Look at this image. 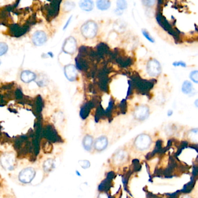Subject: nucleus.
I'll use <instances>...</instances> for the list:
<instances>
[{
    "instance_id": "39448f33",
    "label": "nucleus",
    "mask_w": 198,
    "mask_h": 198,
    "mask_svg": "<svg viewBox=\"0 0 198 198\" xmlns=\"http://www.w3.org/2000/svg\"><path fill=\"white\" fill-rule=\"evenodd\" d=\"M35 176V171L34 168L28 167L22 170L19 174V180L23 184H28L32 181Z\"/></svg>"
},
{
    "instance_id": "cd10ccee",
    "label": "nucleus",
    "mask_w": 198,
    "mask_h": 198,
    "mask_svg": "<svg viewBox=\"0 0 198 198\" xmlns=\"http://www.w3.org/2000/svg\"><path fill=\"white\" fill-rule=\"evenodd\" d=\"M72 17H73V16H70V17L68 19V20H67V21H66V23H65V25L64 26V27H63V30H65L68 27V26H69L70 22H71V19H72Z\"/></svg>"
},
{
    "instance_id": "a211bd4d",
    "label": "nucleus",
    "mask_w": 198,
    "mask_h": 198,
    "mask_svg": "<svg viewBox=\"0 0 198 198\" xmlns=\"http://www.w3.org/2000/svg\"><path fill=\"white\" fill-rule=\"evenodd\" d=\"M188 137L193 142L198 143V129H193L189 132Z\"/></svg>"
},
{
    "instance_id": "412c9836",
    "label": "nucleus",
    "mask_w": 198,
    "mask_h": 198,
    "mask_svg": "<svg viewBox=\"0 0 198 198\" xmlns=\"http://www.w3.org/2000/svg\"><path fill=\"white\" fill-rule=\"evenodd\" d=\"M117 8L124 11L128 7V3L126 0H117Z\"/></svg>"
},
{
    "instance_id": "4468645a",
    "label": "nucleus",
    "mask_w": 198,
    "mask_h": 198,
    "mask_svg": "<svg viewBox=\"0 0 198 198\" xmlns=\"http://www.w3.org/2000/svg\"><path fill=\"white\" fill-rule=\"evenodd\" d=\"M128 157V153L124 150H120L117 152L113 158L114 163L117 165L122 163L123 161H126Z\"/></svg>"
},
{
    "instance_id": "4be33fe9",
    "label": "nucleus",
    "mask_w": 198,
    "mask_h": 198,
    "mask_svg": "<svg viewBox=\"0 0 198 198\" xmlns=\"http://www.w3.org/2000/svg\"><path fill=\"white\" fill-rule=\"evenodd\" d=\"M141 32H142V34H143V35L144 36V37L147 40H148V41H149L150 42H151V43H155V40H154V38L151 36V35L150 34V33L148 32L146 29H142Z\"/></svg>"
},
{
    "instance_id": "5701e85b",
    "label": "nucleus",
    "mask_w": 198,
    "mask_h": 198,
    "mask_svg": "<svg viewBox=\"0 0 198 198\" xmlns=\"http://www.w3.org/2000/svg\"><path fill=\"white\" fill-rule=\"evenodd\" d=\"M8 50V46L6 43L0 42V56H2L7 52Z\"/></svg>"
},
{
    "instance_id": "9d476101",
    "label": "nucleus",
    "mask_w": 198,
    "mask_h": 198,
    "mask_svg": "<svg viewBox=\"0 0 198 198\" xmlns=\"http://www.w3.org/2000/svg\"><path fill=\"white\" fill-rule=\"evenodd\" d=\"M108 140L106 136H100L94 141V148L98 152H102L107 148Z\"/></svg>"
},
{
    "instance_id": "2f4dec72",
    "label": "nucleus",
    "mask_w": 198,
    "mask_h": 198,
    "mask_svg": "<svg viewBox=\"0 0 198 198\" xmlns=\"http://www.w3.org/2000/svg\"><path fill=\"white\" fill-rule=\"evenodd\" d=\"M0 64H1V62H0Z\"/></svg>"
},
{
    "instance_id": "2eb2a0df",
    "label": "nucleus",
    "mask_w": 198,
    "mask_h": 198,
    "mask_svg": "<svg viewBox=\"0 0 198 198\" xmlns=\"http://www.w3.org/2000/svg\"><path fill=\"white\" fill-rule=\"evenodd\" d=\"M111 5L110 0H97L96 6L100 11H106L108 10Z\"/></svg>"
},
{
    "instance_id": "f8f14e48",
    "label": "nucleus",
    "mask_w": 198,
    "mask_h": 198,
    "mask_svg": "<svg viewBox=\"0 0 198 198\" xmlns=\"http://www.w3.org/2000/svg\"><path fill=\"white\" fill-rule=\"evenodd\" d=\"M94 145V138L93 137L89 134H86L84 136L82 140V145L85 150L86 151H91Z\"/></svg>"
},
{
    "instance_id": "423d86ee",
    "label": "nucleus",
    "mask_w": 198,
    "mask_h": 198,
    "mask_svg": "<svg viewBox=\"0 0 198 198\" xmlns=\"http://www.w3.org/2000/svg\"><path fill=\"white\" fill-rule=\"evenodd\" d=\"M77 41L74 37H69L66 38L62 46V50L64 53L74 54L77 50Z\"/></svg>"
},
{
    "instance_id": "6e6552de",
    "label": "nucleus",
    "mask_w": 198,
    "mask_h": 198,
    "mask_svg": "<svg viewBox=\"0 0 198 198\" xmlns=\"http://www.w3.org/2000/svg\"><path fill=\"white\" fill-rule=\"evenodd\" d=\"M47 34L42 30L36 31L32 35V43L35 46H42L47 41Z\"/></svg>"
},
{
    "instance_id": "1a4fd4ad",
    "label": "nucleus",
    "mask_w": 198,
    "mask_h": 198,
    "mask_svg": "<svg viewBox=\"0 0 198 198\" xmlns=\"http://www.w3.org/2000/svg\"><path fill=\"white\" fill-rule=\"evenodd\" d=\"M64 73L66 79L68 80L74 81L77 79L78 71L74 64H67L64 67Z\"/></svg>"
},
{
    "instance_id": "0eeeda50",
    "label": "nucleus",
    "mask_w": 198,
    "mask_h": 198,
    "mask_svg": "<svg viewBox=\"0 0 198 198\" xmlns=\"http://www.w3.org/2000/svg\"><path fill=\"white\" fill-rule=\"evenodd\" d=\"M133 115L136 120L144 121L148 118L150 115V109L147 105H140L134 110Z\"/></svg>"
},
{
    "instance_id": "7ed1b4c3",
    "label": "nucleus",
    "mask_w": 198,
    "mask_h": 198,
    "mask_svg": "<svg viewBox=\"0 0 198 198\" xmlns=\"http://www.w3.org/2000/svg\"><path fill=\"white\" fill-rule=\"evenodd\" d=\"M0 163L6 170L12 171L14 169L15 167V156L12 153H6L1 156Z\"/></svg>"
},
{
    "instance_id": "7c9ffc66",
    "label": "nucleus",
    "mask_w": 198,
    "mask_h": 198,
    "mask_svg": "<svg viewBox=\"0 0 198 198\" xmlns=\"http://www.w3.org/2000/svg\"><path fill=\"white\" fill-rule=\"evenodd\" d=\"M194 104H195V106L198 108V99L195 100V101L194 102Z\"/></svg>"
},
{
    "instance_id": "c85d7f7f",
    "label": "nucleus",
    "mask_w": 198,
    "mask_h": 198,
    "mask_svg": "<svg viewBox=\"0 0 198 198\" xmlns=\"http://www.w3.org/2000/svg\"><path fill=\"white\" fill-rule=\"evenodd\" d=\"M123 11L122 10H119L118 8H117L115 10V13L118 15H121L123 14Z\"/></svg>"
},
{
    "instance_id": "c756f323",
    "label": "nucleus",
    "mask_w": 198,
    "mask_h": 198,
    "mask_svg": "<svg viewBox=\"0 0 198 198\" xmlns=\"http://www.w3.org/2000/svg\"><path fill=\"white\" fill-rule=\"evenodd\" d=\"M173 113V111L172 110H169L167 112V116H171V115Z\"/></svg>"
},
{
    "instance_id": "ddd939ff",
    "label": "nucleus",
    "mask_w": 198,
    "mask_h": 198,
    "mask_svg": "<svg viewBox=\"0 0 198 198\" xmlns=\"http://www.w3.org/2000/svg\"><path fill=\"white\" fill-rule=\"evenodd\" d=\"M79 6L82 11L90 12L94 8V2L92 0H80Z\"/></svg>"
},
{
    "instance_id": "20e7f679",
    "label": "nucleus",
    "mask_w": 198,
    "mask_h": 198,
    "mask_svg": "<svg viewBox=\"0 0 198 198\" xmlns=\"http://www.w3.org/2000/svg\"><path fill=\"white\" fill-rule=\"evenodd\" d=\"M147 72L151 77H157L162 72L161 64L156 59H151L147 64Z\"/></svg>"
},
{
    "instance_id": "dca6fc26",
    "label": "nucleus",
    "mask_w": 198,
    "mask_h": 198,
    "mask_svg": "<svg viewBox=\"0 0 198 198\" xmlns=\"http://www.w3.org/2000/svg\"><path fill=\"white\" fill-rule=\"evenodd\" d=\"M195 181H196V178H195L193 176L191 177L190 181L187 184H185L182 188V189L180 190V192L184 193H188L191 192L195 186Z\"/></svg>"
},
{
    "instance_id": "9b49d317",
    "label": "nucleus",
    "mask_w": 198,
    "mask_h": 198,
    "mask_svg": "<svg viewBox=\"0 0 198 198\" xmlns=\"http://www.w3.org/2000/svg\"><path fill=\"white\" fill-rule=\"evenodd\" d=\"M36 79V75L30 70H26L21 72V79L24 83H29Z\"/></svg>"
},
{
    "instance_id": "a878e982",
    "label": "nucleus",
    "mask_w": 198,
    "mask_h": 198,
    "mask_svg": "<svg viewBox=\"0 0 198 198\" xmlns=\"http://www.w3.org/2000/svg\"><path fill=\"white\" fill-rule=\"evenodd\" d=\"M156 0H142V2L144 6L147 7H152L155 6Z\"/></svg>"
},
{
    "instance_id": "f3484780",
    "label": "nucleus",
    "mask_w": 198,
    "mask_h": 198,
    "mask_svg": "<svg viewBox=\"0 0 198 198\" xmlns=\"http://www.w3.org/2000/svg\"><path fill=\"white\" fill-rule=\"evenodd\" d=\"M182 92L185 94H190L193 91L192 84L189 81H185L182 85Z\"/></svg>"
},
{
    "instance_id": "bb28decb",
    "label": "nucleus",
    "mask_w": 198,
    "mask_h": 198,
    "mask_svg": "<svg viewBox=\"0 0 198 198\" xmlns=\"http://www.w3.org/2000/svg\"><path fill=\"white\" fill-rule=\"evenodd\" d=\"M173 65L175 67H178V66H181L182 68L187 67V64L183 61H176L173 63Z\"/></svg>"
},
{
    "instance_id": "aec40b11",
    "label": "nucleus",
    "mask_w": 198,
    "mask_h": 198,
    "mask_svg": "<svg viewBox=\"0 0 198 198\" xmlns=\"http://www.w3.org/2000/svg\"><path fill=\"white\" fill-rule=\"evenodd\" d=\"M75 3L73 1H67L63 4V11L65 12H69L72 11L75 8Z\"/></svg>"
},
{
    "instance_id": "6ab92c4d",
    "label": "nucleus",
    "mask_w": 198,
    "mask_h": 198,
    "mask_svg": "<svg viewBox=\"0 0 198 198\" xmlns=\"http://www.w3.org/2000/svg\"><path fill=\"white\" fill-rule=\"evenodd\" d=\"M54 161L52 159H49L48 160L45 161L43 163V169L45 171H51L52 169L54 168Z\"/></svg>"
},
{
    "instance_id": "393cba45",
    "label": "nucleus",
    "mask_w": 198,
    "mask_h": 198,
    "mask_svg": "<svg viewBox=\"0 0 198 198\" xmlns=\"http://www.w3.org/2000/svg\"><path fill=\"white\" fill-rule=\"evenodd\" d=\"M78 163L80 167L84 169H88L91 166V163L88 160H81L78 161Z\"/></svg>"
},
{
    "instance_id": "f03ea898",
    "label": "nucleus",
    "mask_w": 198,
    "mask_h": 198,
    "mask_svg": "<svg viewBox=\"0 0 198 198\" xmlns=\"http://www.w3.org/2000/svg\"><path fill=\"white\" fill-rule=\"evenodd\" d=\"M152 143V139L148 134H141L139 135L134 141V146L139 150H145L149 148Z\"/></svg>"
},
{
    "instance_id": "b1692460",
    "label": "nucleus",
    "mask_w": 198,
    "mask_h": 198,
    "mask_svg": "<svg viewBox=\"0 0 198 198\" xmlns=\"http://www.w3.org/2000/svg\"><path fill=\"white\" fill-rule=\"evenodd\" d=\"M189 78L193 82L198 83V70L192 71L189 75Z\"/></svg>"
},
{
    "instance_id": "f257e3e1",
    "label": "nucleus",
    "mask_w": 198,
    "mask_h": 198,
    "mask_svg": "<svg viewBox=\"0 0 198 198\" xmlns=\"http://www.w3.org/2000/svg\"><path fill=\"white\" fill-rule=\"evenodd\" d=\"M98 32V26L93 21H88L84 23L80 27V32L86 38L92 39L96 37Z\"/></svg>"
}]
</instances>
